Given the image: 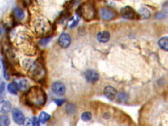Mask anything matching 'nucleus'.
Wrapping results in <instances>:
<instances>
[{"instance_id":"obj_18","label":"nucleus","mask_w":168,"mask_h":126,"mask_svg":"<svg viewBox=\"0 0 168 126\" xmlns=\"http://www.w3.org/2000/svg\"><path fill=\"white\" fill-rule=\"evenodd\" d=\"M51 118L50 114H47L45 112H41L39 115V121L41 124H45Z\"/></svg>"},{"instance_id":"obj_13","label":"nucleus","mask_w":168,"mask_h":126,"mask_svg":"<svg viewBox=\"0 0 168 126\" xmlns=\"http://www.w3.org/2000/svg\"><path fill=\"white\" fill-rule=\"evenodd\" d=\"M97 38L101 43H107L110 40V34L107 31H101L97 34Z\"/></svg>"},{"instance_id":"obj_22","label":"nucleus","mask_w":168,"mask_h":126,"mask_svg":"<svg viewBox=\"0 0 168 126\" xmlns=\"http://www.w3.org/2000/svg\"><path fill=\"white\" fill-rule=\"evenodd\" d=\"M82 120L83 121H85V122H87V121H89L91 118H92V114L91 112H83L82 116H81Z\"/></svg>"},{"instance_id":"obj_8","label":"nucleus","mask_w":168,"mask_h":126,"mask_svg":"<svg viewBox=\"0 0 168 126\" xmlns=\"http://www.w3.org/2000/svg\"><path fill=\"white\" fill-rule=\"evenodd\" d=\"M52 91L57 95L62 96L66 93L65 86L60 82H56L52 85Z\"/></svg>"},{"instance_id":"obj_5","label":"nucleus","mask_w":168,"mask_h":126,"mask_svg":"<svg viewBox=\"0 0 168 126\" xmlns=\"http://www.w3.org/2000/svg\"><path fill=\"white\" fill-rule=\"evenodd\" d=\"M121 15L123 18L128 20H137L139 19V15L132 7L129 6H126L122 9Z\"/></svg>"},{"instance_id":"obj_23","label":"nucleus","mask_w":168,"mask_h":126,"mask_svg":"<svg viewBox=\"0 0 168 126\" xmlns=\"http://www.w3.org/2000/svg\"><path fill=\"white\" fill-rule=\"evenodd\" d=\"M65 99H55L54 100V103L57 105V106H61L63 104L65 103Z\"/></svg>"},{"instance_id":"obj_4","label":"nucleus","mask_w":168,"mask_h":126,"mask_svg":"<svg viewBox=\"0 0 168 126\" xmlns=\"http://www.w3.org/2000/svg\"><path fill=\"white\" fill-rule=\"evenodd\" d=\"M78 14L86 21L93 20L96 16V10L90 3H84L78 9Z\"/></svg>"},{"instance_id":"obj_19","label":"nucleus","mask_w":168,"mask_h":126,"mask_svg":"<svg viewBox=\"0 0 168 126\" xmlns=\"http://www.w3.org/2000/svg\"><path fill=\"white\" fill-rule=\"evenodd\" d=\"M10 124V119L7 116L2 114L0 116V126H7Z\"/></svg>"},{"instance_id":"obj_11","label":"nucleus","mask_w":168,"mask_h":126,"mask_svg":"<svg viewBox=\"0 0 168 126\" xmlns=\"http://www.w3.org/2000/svg\"><path fill=\"white\" fill-rule=\"evenodd\" d=\"M104 94L110 101H113L116 97L117 91L112 86H107L104 89Z\"/></svg>"},{"instance_id":"obj_2","label":"nucleus","mask_w":168,"mask_h":126,"mask_svg":"<svg viewBox=\"0 0 168 126\" xmlns=\"http://www.w3.org/2000/svg\"><path fill=\"white\" fill-rule=\"evenodd\" d=\"M22 65L24 69L30 74L32 77L39 78L44 74L43 68L33 60L26 59L23 60Z\"/></svg>"},{"instance_id":"obj_16","label":"nucleus","mask_w":168,"mask_h":126,"mask_svg":"<svg viewBox=\"0 0 168 126\" xmlns=\"http://www.w3.org/2000/svg\"><path fill=\"white\" fill-rule=\"evenodd\" d=\"M139 17L142 19H149L150 16V10L145 7H142L139 10Z\"/></svg>"},{"instance_id":"obj_1","label":"nucleus","mask_w":168,"mask_h":126,"mask_svg":"<svg viewBox=\"0 0 168 126\" xmlns=\"http://www.w3.org/2000/svg\"><path fill=\"white\" fill-rule=\"evenodd\" d=\"M47 95L44 91L39 87H33L28 91L27 94V101L32 105L36 107H41L45 104Z\"/></svg>"},{"instance_id":"obj_24","label":"nucleus","mask_w":168,"mask_h":126,"mask_svg":"<svg viewBox=\"0 0 168 126\" xmlns=\"http://www.w3.org/2000/svg\"><path fill=\"white\" fill-rule=\"evenodd\" d=\"M32 124L34 126H39L40 124L39 119L36 117H33L32 120Z\"/></svg>"},{"instance_id":"obj_10","label":"nucleus","mask_w":168,"mask_h":126,"mask_svg":"<svg viewBox=\"0 0 168 126\" xmlns=\"http://www.w3.org/2000/svg\"><path fill=\"white\" fill-rule=\"evenodd\" d=\"M58 42H59V45L62 47V48H67L71 43L70 36L66 33H62L59 36Z\"/></svg>"},{"instance_id":"obj_17","label":"nucleus","mask_w":168,"mask_h":126,"mask_svg":"<svg viewBox=\"0 0 168 126\" xmlns=\"http://www.w3.org/2000/svg\"><path fill=\"white\" fill-rule=\"evenodd\" d=\"M158 45L161 47V49H164V51H167L168 49V39L167 37L165 36L162 38L159 41H158Z\"/></svg>"},{"instance_id":"obj_26","label":"nucleus","mask_w":168,"mask_h":126,"mask_svg":"<svg viewBox=\"0 0 168 126\" xmlns=\"http://www.w3.org/2000/svg\"><path fill=\"white\" fill-rule=\"evenodd\" d=\"M24 124L26 125H30L32 124V120L30 119H28V118H25V120H24Z\"/></svg>"},{"instance_id":"obj_25","label":"nucleus","mask_w":168,"mask_h":126,"mask_svg":"<svg viewBox=\"0 0 168 126\" xmlns=\"http://www.w3.org/2000/svg\"><path fill=\"white\" fill-rule=\"evenodd\" d=\"M51 40V38H43V39H41L40 40V44L41 45H45L47 44V43H48V42Z\"/></svg>"},{"instance_id":"obj_21","label":"nucleus","mask_w":168,"mask_h":126,"mask_svg":"<svg viewBox=\"0 0 168 126\" xmlns=\"http://www.w3.org/2000/svg\"><path fill=\"white\" fill-rule=\"evenodd\" d=\"M116 96L118 97V101H120L121 103H124L126 101H128V99L129 98L128 94H126L124 92H120L118 94H116Z\"/></svg>"},{"instance_id":"obj_6","label":"nucleus","mask_w":168,"mask_h":126,"mask_svg":"<svg viewBox=\"0 0 168 126\" xmlns=\"http://www.w3.org/2000/svg\"><path fill=\"white\" fill-rule=\"evenodd\" d=\"M99 15L103 20H110L116 17V13L114 10L107 8H101L99 10Z\"/></svg>"},{"instance_id":"obj_9","label":"nucleus","mask_w":168,"mask_h":126,"mask_svg":"<svg viewBox=\"0 0 168 126\" xmlns=\"http://www.w3.org/2000/svg\"><path fill=\"white\" fill-rule=\"evenodd\" d=\"M84 76H85L86 81L91 83L97 82L99 79V74L96 71L93 70H87L84 73Z\"/></svg>"},{"instance_id":"obj_12","label":"nucleus","mask_w":168,"mask_h":126,"mask_svg":"<svg viewBox=\"0 0 168 126\" xmlns=\"http://www.w3.org/2000/svg\"><path fill=\"white\" fill-rule=\"evenodd\" d=\"M12 106L8 101H2L0 102V112L3 114H6L11 110Z\"/></svg>"},{"instance_id":"obj_20","label":"nucleus","mask_w":168,"mask_h":126,"mask_svg":"<svg viewBox=\"0 0 168 126\" xmlns=\"http://www.w3.org/2000/svg\"><path fill=\"white\" fill-rule=\"evenodd\" d=\"M14 13L15 17H17L18 20H23L24 18V12L23 11V9H21L20 8L17 7L15 8L14 10Z\"/></svg>"},{"instance_id":"obj_3","label":"nucleus","mask_w":168,"mask_h":126,"mask_svg":"<svg viewBox=\"0 0 168 126\" xmlns=\"http://www.w3.org/2000/svg\"><path fill=\"white\" fill-rule=\"evenodd\" d=\"M34 27L36 34L40 36H45L50 32L52 29V25L47 19L39 17L34 21Z\"/></svg>"},{"instance_id":"obj_7","label":"nucleus","mask_w":168,"mask_h":126,"mask_svg":"<svg viewBox=\"0 0 168 126\" xmlns=\"http://www.w3.org/2000/svg\"><path fill=\"white\" fill-rule=\"evenodd\" d=\"M12 117L13 121L19 125L24 124L25 117L23 113L20 111L18 108H14L12 110Z\"/></svg>"},{"instance_id":"obj_14","label":"nucleus","mask_w":168,"mask_h":126,"mask_svg":"<svg viewBox=\"0 0 168 126\" xmlns=\"http://www.w3.org/2000/svg\"><path fill=\"white\" fill-rule=\"evenodd\" d=\"M18 84V87L20 89V91H25L28 90L30 85H29V82L25 80V79H23V80H21L19 82V83H17Z\"/></svg>"},{"instance_id":"obj_27","label":"nucleus","mask_w":168,"mask_h":126,"mask_svg":"<svg viewBox=\"0 0 168 126\" xmlns=\"http://www.w3.org/2000/svg\"><path fill=\"white\" fill-rule=\"evenodd\" d=\"M5 89V83H2L1 85H0V94H2Z\"/></svg>"},{"instance_id":"obj_15","label":"nucleus","mask_w":168,"mask_h":126,"mask_svg":"<svg viewBox=\"0 0 168 126\" xmlns=\"http://www.w3.org/2000/svg\"><path fill=\"white\" fill-rule=\"evenodd\" d=\"M18 84L17 82H13L10 83L7 86V91L13 94H17L18 93Z\"/></svg>"}]
</instances>
